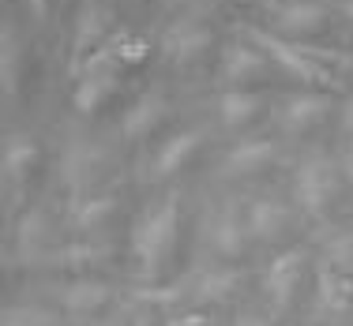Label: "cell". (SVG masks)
<instances>
[{"instance_id": "cell-1", "label": "cell", "mask_w": 353, "mask_h": 326, "mask_svg": "<svg viewBox=\"0 0 353 326\" xmlns=\"http://www.w3.org/2000/svg\"><path fill=\"white\" fill-rule=\"evenodd\" d=\"M176 225H181V210L176 199H165L162 206H154L150 214H143L132 229V252H136L139 266L147 278H158L165 266V259L176 248Z\"/></svg>"}, {"instance_id": "cell-2", "label": "cell", "mask_w": 353, "mask_h": 326, "mask_svg": "<svg viewBox=\"0 0 353 326\" xmlns=\"http://www.w3.org/2000/svg\"><path fill=\"white\" fill-rule=\"evenodd\" d=\"M248 38L256 41V49H263V53H267V61L282 64V68L293 72L301 83H323V87H334V75L327 72L323 64H316L312 56L297 53V49H293L285 38L271 34V30H259V27H248Z\"/></svg>"}, {"instance_id": "cell-3", "label": "cell", "mask_w": 353, "mask_h": 326, "mask_svg": "<svg viewBox=\"0 0 353 326\" xmlns=\"http://www.w3.org/2000/svg\"><path fill=\"white\" fill-rule=\"evenodd\" d=\"M334 191H339V169L327 157H308L297 165V180H293V195L308 214H319L331 206Z\"/></svg>"}, {"instance_id": "cell-4", "label": "cell", "mask_w": 353, "mask_h": 326, "mask_svg": "<svg viewBox=\"0 0 353 326\" xmlns=\"http://www.w3.org/2000/svg\"><path fill=\"white\" fill-rule=\"evenodd\" d=\"M301 270H305V248H290L267 266L263 274V289L267 296L274 300V307H285L297 292V281H301Z\"/></svg>"}, {"instance_id": "cell-5", "label": "cell", "mask_w": 353, "mask_h": 326, "mask_svg": "<svg viewBox=\"0 0 353 326\" xmlns=\"http://www.w3.org/2000/svg\"><path fill=\"white\" fill-rule=\"evenodd\" d=\"M327 23V4L319 0H290V4L274 8V27H282V34H312Z\"/></svg>"}, {"instance_id": "cell-6", "label": "cell", "mask_w": 353, "mask_h": 326, "mask_svg": "<svg viewBox=\"0 0 353 326\" xmlns=\"http://www.w3.org/2000/svg\"><path fill=\"white\" fill-rule=\"evenodd\" d=\"M290 229V210H285L282 203H274V199H256V203L248 206V221H245V232L256 240H279L282 232Z\"/></svg>"}, {"instance_id": "cell-7", "label": "cell", "mask_w": 353, "mask_h": 326, "mask_svg": "<svg viewBox=\"0 0 353 326\" xmlns=\"http://www.w3.org/2000/svg\"><path fill=\"white\" fill-rule=\"evenodd\" d=\"M267 72V53L263 49H252V45H230L225 49V61H222V75L230 87H245V83L259 79Z\"/></svg>"}, {"instance_id": "cell-8", "label": "cell", "mask_w": 353, "mask_h": 326, "mask_svg": "<svg viewBox=\"0 0 353 326\" xmlns=\"http://www.w3.org/2000/svg\"><path fill=\"white\" fill-rule=\"evenodd\" d=\"M271 162H274V146L267 139H248V143L230 150V157L222 162V173L225 177H256Z\"/></svg>"}, {"instance_id": "cell-9", "label": "cell", "mask_w": 353, "mask_h": 326, "mask_svg": "<svg viewBox=\"0 0 353 326\" xmlns=\"http://www.w3.org/2000/svg\"><path fill=\"white\" fill-rule=\"evenodd\" d=\"M316 289H319V307H327V312H346L350 300H353V274L339 270V266H331L323 259L319 263Z\"/></svg>"}, {"instance_id": "cell-10", "label": "cell", "mask_w": 353, "mask_h": 326, "mask_svg": "<svg viewBox=\"0 0 353 326\" xmlns=\"http://www.w3.org/2000/svg\"><path fill=\"white\" fill-rule=\"evenodd\" d=\"M331 113V98L323 94H293L290 102L282 105V128L285 131H305L319 124L323 116Z\"/></svg>"}, {"instance_id": "cell-11", "label": "cell", "mask_w": 353, "mask_h": 326, "mask_svg": "<svg viewBox=\"0 0 353 326\" xmlns=\"http://www.w3.org/2000/svg\"><path fill=\"white\" fill-rule=\"evenodd\" d=\"M109 23H113L109 8H105V4H98V0H87V4L79 8V15H75V41H72L75 56L87 53V49L94 45V41L109 30Z\"/></svg>"}, {"instance_id": "cell-12", "label": "cell", "mask_w": 353, "mask_h": 326, "mask_svg": "<svg viewBox=\"0 0 353 326\" xmlns=\"http://www.w3.org/2000/svg\"><path fill=\"white\" fill-rule=\"evenodd\" d=\"M165 109H170V105H165V94H162V90H147V94H143L139 102L132 105L128 113H124V124H121L124 135H128V139L147 135V131L165 116Z\"/></svg>"}, {"instance_id": "cell-13", "label": "cell", "mask_w": 353, "mask_h": 326, "mask_svg": "<svg viewBox=\"0 0 353 326\" xmlns=\"http://www.w3.org/2000/svg\"><path fill=\"white\" fill-rule=\"evenodd\" d=\"M113 90H117L113 72H87V75H79V87H75L72 102L83 116H90V113H98V105H102Z\"/></svg>"}, {"instance_id": "cell-14", "label": "cell", "mask_w": 353, "mask_h": 326, "mask_svg": "<svg viewBox=\"0 0 353 326\" xmlns=\"http://www.w3.org/2000/svg\"><path fill=\"white\" fill-rule=\"evenodd\" d=\"M207 45H211V34H207L203 27H192V23H181V27H173L170 34H165V53H170L176 64L199 56Z\"/></svg>"}, {"instance_id": "cell-15", "label": "cell", "mask_w": 353, "mask_h": 326, "mask_svg": "<svg viewBox=\"0 0 353 326\" xmlns=\"http://www.w3.org/2000/svg\"><path fill=\"white\" fill-rule=\"evenodd\" d=\"M263 102H259V94H252L245 87H233L222 94V102H218V113H222V120L230 124V128H241V124L256 120Z\"/></svg>"}, {"instance_id": "cell-16", "label": "cell", "mask_w": 353, "mask_h": 326, "mask_svg": "<svg viewBox=\"0 0 353 326\" xmlns=\"http://www.w3.org/2000/svg\"><path fill=\"white\" fill-rule=\"evenodd\" d=\"M196 146H199V131H181V135H173L154 157V177H173V173L196 154Z\"/></svg>"}, {"instance_id": "cell-17", "label": "cell", "mask_w": 353, "mask_h": 326, "mask_svg": "<svg viewBox=\"0 0 353 326\" xmlns=\"http://www.w3.org/2000/svg\"><path fill=\"white\" fill-rule=\"evenodd\" d=\"M233 289H237V274L233 270H203L192 281L188 296L196 300V304H218V300H225Z\"/></svg>"}, {"instance_id": "cell-18", "label": "cell", "mask_w": 353, "mask_h": 326, "mask_svg": "<svg viewBox=\"0 0 353 326\" xmlns=\"http://www.w3.org/2000/svg\"><path fill=\"white\" fill-rule=\"evenodd\" d=\"M38 162V146L34 139L27 135H12L4 143V177L8 180H27L30 177V165Z\"/></svg>"}, {"instance_id": "cell-19", "label": "cell", "mask_w": 353, "mask_h": 326, "mask_svg": "<svg viewBox=\"0 0 353 326\" xmlns=\"http://www.w3.org/2000/svg\"><path fill=\"white\" fill-rule=\"evenodd\" d=\"M211 244L222 259H237L245 252V229L233 214H218L214 225H211Z\"/></svg>"}, {"instance_id": "cell-20", "label": "cell", "mask_w": 353, "mask_h": 326, "mask_svg": "<svg viewBox=\"0 0 353 326\" xmlns=\"http://www.w3.org/2000/svg\"><path fill=\"white\" fill-rule=\"evenodd\" d=\"M61 296H64V307H72V312H94L109 300V289L102 281H79V285H68Z\"/></svg>"}, {"instance_id": "cell-21", "label": "cell", "mask_w": 353, "mask_h": 326, "mask_svg": "<svg viewBox=\"0 0 353 326\" xmlns=\"http://www.w3.org/2000/svg\"><path fill=\"white\" fill-rule=\"evenodd\" d=\"M113 199L109 195H98V199H87V203L75 210V225H79V232H98L102 225L109 221V214H113Z\"/></svg>"}, {"instance_id": "cell-22", "label": "cell", "mask_w": 353, "mask_h": 326, "mask_svg": "<svg viewBox=\"0 0 353 326\" xmlns=\"http://www.w3.org/2000/svg\"><path fill=\"white\" fill-rule=\"evenodd\" d=\"M0 41H4V61H0L4 94H12V90H15V56H19V49H15V34H12V27H8V23H4V34H0Z\"/></svg>"}, {"instance_id": "cell-23", "label": "cell", "mask_w": 353, "mask_h": 326, "mask_svg": "<svg viewBox=\"0 0 353 326\" xmlns=\"http://www.w3.org/2000/svg\"><path fill=\"white\" fill-rule=\"evenodd\" d=\"M46 237H49V225H46V217H41V214H27L19 221V244L23 248H34Z\"/></svg>"}, {"instance_id": "cell-24", "label": "cell", "mask_w": 353, "mask_h": 326, "mask_svg": "<svg viewBox=\"0 0 353 326\" xmlns=\"http://www.w3.org/2000/svg\"><path fill=\"white\" fill-rule=\"evenodd\" d=\"M4 326H53V319L46 312H38V307H8Z\"/></svg>"}, {"instance_id": "cell-25", "label": "cell", "mask_w": 353, "mask_h": 326, "mask_svg": "<svg viewBox=\"0 0 353 326\" xmlns=\"http://www.w3.org/2000/svg\"><path fill=\"white\" fill-rule=\"evenodd\" d=\"M102 255H105L102 248L75 244V248H68V252H61V263H68V266H87V263H94V259H102Z\"/></svg>"}, {"instance_id": "cell-26", "label": "cell", "mask_w": 353, "mask_h": 326, "mask_svg": "<svg viewBox=\"0 0 353 326\" xmlns=\"http://www.w3.org/2000/svg\"><path fill=\"white\" fill-rule=\"evenodd\" d=\"M113 53L121 56V61H128V64H136V61H143V53H147V49H143V41H132V38H117L113 41Z\"/></svg>"}, {"instance_id": "cell-27", "label": "cell", "mask_w": 353, "mask_h": 326, "mask_svg": "<svg viewBox=\"0 0 353 326\" xmlns=\"http://www.w3.org/2000/svg\"><path fill=\"white\" fill-rule=\"evenodd\" d=\"M136 296L139 300H150V304H173V300L184 296V289L181 285H173V289H139Z\"/></svg>"}, {"instance_id": "cell-28", "label": "cell", "mask_w": 353, "mask_h": 326, "mask_svg": "<svg viewBox=\"0 0 353 326\" xmlns=\"http://www.w3.org/2000/svg\"><path fill=\"white\" fill-rule=\"evenodd\" d=\"M237 326H267V319H259V315H241Z\"/></svg>"}, {"instance_id": "cell-29", "label": "cell", "mask_w": 353, "mask_h": 326, "mask_svg": "<svg viewBox=\"0 0 353 326\" xmlns=\"http://www.w3.org/2000/svg\"><path fill=\"white\" fill-rule=\"evenodd\" d=\"M342 173H346V180H350V188H353V150L346 154V162H342Z\"/></svg>"}, {"instance_id": "cell-30", "label": "cell", "mask_w": 353, "mask_h": 326, "mask_svg": "<svg viewBox=\"0 0 353 326\" xmlns=\"http://www.w3.org/2000/svg\"><path fill=\"white\" fill-rule=\"evenodd\" d=\"M346 131H350V135H353V102L346 105Z\"/></svg>"}, {"instance_id": "cell-31", "label": "cell", "mask_w": 353, "mask_h": 326, "mask_svg": "<svg viewBox=\"0 0 353 326\" xmlns=\"http://www.w3.org/2000/svg\"><path fill=\"white\" fill-rule=\"evenodd\" d=\"M30 8H34V15H46V0H30Z\"/></svg>"}, {"instance_id": "cell-32", "label": "cell", "mask_w": 353, "mask_h": 326, "mask_svg": "<svg viewBox=\"0 0 353 326\" xmlns=\"http://www.w3.org/2000/svg\"><path fill=\"white\" fill-rule=\"evenodd\" d=\"M346 15H350V23H353V0H346Z\"/></svg>"}]
</instances>
